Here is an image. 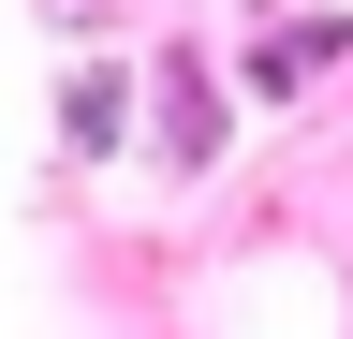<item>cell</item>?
<instances>
[{
	"instance_id": "obj_1",
	"label": "cell",
	"mask_w": 353,
	"mask_h": 339,
	"mask_svg": "<svg viewBox=\"0 0 353 339\" xmlns=\"http://www.w3.org/2000/svg\"><path fill=\"white\" fill-rule=\"evenodd\" d=\"M59 133H74V148H118V74H88V89H74V118H59Z\"/></svg>"
}]
</instances>
